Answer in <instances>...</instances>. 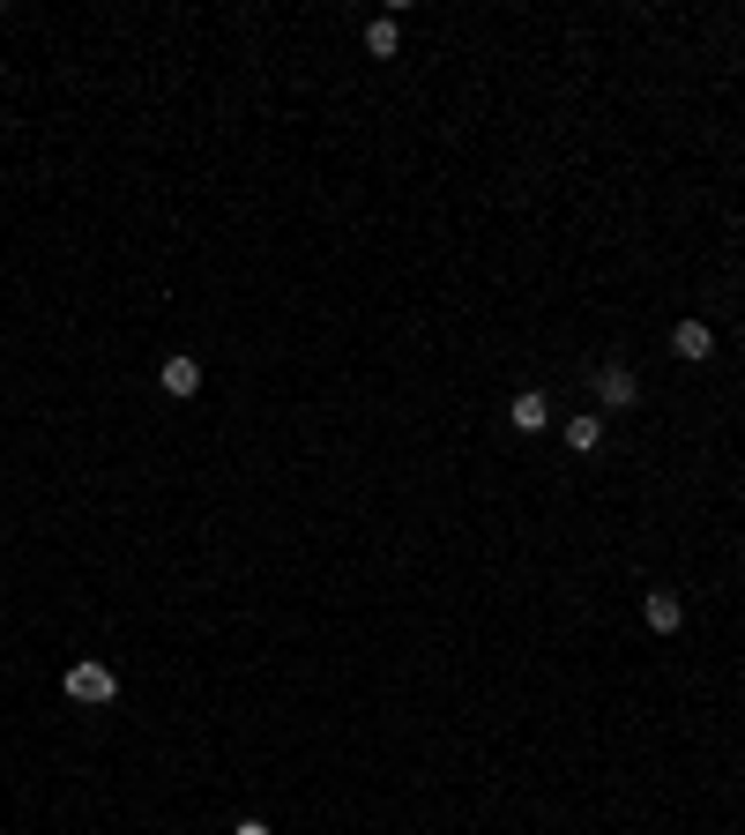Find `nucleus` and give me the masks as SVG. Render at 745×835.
<instances>
[{
  "mask_svg": "<svg viewBox=\"0 0 745 835\" xmlns=\"http://www.w3.org/2000/svg\"><path fill=\"white\" fill-rule=\"evenodd\" d=\"M60 694L82 701V709H105V701L120 694V679H112V664H105V657H74L68 671H60Z\"/></svg>",
  "mask_w": 745,
  "mask_h": 835,
  "instance_id": "1",
  "label": "nucleus"
},
{
  "mask_svg": "<svg viewBox=\"0 0 745 835\" xmlns=\"http://www.w3.org/2000/svg\"><path fill=\"white\" fill-rule=\"evenodd\" d=\"M634 395H642L634 366H619V358H612V366H596V403H604V411H634Z\"/></svg>",
  "mask_w": 745,
  "mask_h": 835,
  "instance_id": "2",
  "label": "nucleus"
},
{
  "mask_svg": "<svg viewBox=\"0 0 745 835\" xmlns=\"http://www.w3.org/2000/svg\"><path fill=\"white\" fill-rule=\"evenodd\" d=\"M670 351H678L686 366H701V358L716 351V328H708V321H678V328H670Z\"/></svg>",
  "mask_w": 745,
  "mask_h": 835,
  "instance_id": "3",
  "label": "nucleus"
},
{
  "mask_svg": "<svg viewBox=\"0 0 745 835\" xmlns=\"http://www.w3.org/2000/svg\"><path fill=\"white\" fill-rule=\"evenodd\" d=\"M507 425H515V433H545V425H552V403H545L537 389H522L515 403H507Z\"/></svg>",
  "mask_w": 745,
  "mask_h": 835,
  "instance_id": "4",
  "label": "nucleus"
},
{
  "mask_svg": "<svg viewBox=\"0 0 745 835\" xmlns=\"http://www.w3.org/2000/svg\"><path fill=\"white\" fill-rule=\"evenodd\" d=\"M642 619L656 627V635H678V619H686V605H678L670 590H648V597H642Z\"/></svg>",
  "mask_w": 745,
  "mask_h": 835,
  "instance_id": "5",
  "label": "nucleus"
},
{
  "mask_svg": "<svg viewBox=\"0 0 745 835\" xmlns=\"http://www.w3.org/2000/svg\"><path fill=\"white\" fill-rule=\"evenodd\" d=\"M157 381H165V395H195V389H201V358H187V351H179V358H165V366H157Z\"/></svg>",
  "mask_w": 745,
  "mask_h": 835,
  "instance_id": "6",
  "label": "nucleus"
},
{
  "mask_svg": "<svg viewBox=\"0 0 745 835\" xmlns=\"http://www.w3.org/2000/svg\"><path fill=\"white\" fill-rule=\"evenodd\" d=\"M396 46H403L396 16H372V23H366V52H372V60H396Z\"/></svg>",
  "mask_w": 745,
  "mask_h": 835,
  "instance_id": "7",
  "label": "nucleus"
},
{
  "mask_svg": "<svg viewBox=\"0 0 745 835\" xmlns=\"http://www.w3.org/2000/svg\"><path fill=\"white\" fill-rule=\"evenodd\" d=\"M596 441H604V418H567V448H582V455H589Z\"/></svg>",
  "mask_w": 745,
  "mask_h": 835,
  "instance_id": "8",
  "label": "nucleus"
},
{
  "mask_svg": "<svg viewBox=\"0 0 745 835\" xmlns=\"http://www.w3.org/2000/svg\"><path fill=\"white\" fill-rule=\"evenodd\" d=\"M231 835H276V828H269V821H239Z\"/></svg>",
  "mask_w": 745,
  "mask_h": 835,
  "instance_id": "9",
  "label": "nucleus"
}]
</instances>
